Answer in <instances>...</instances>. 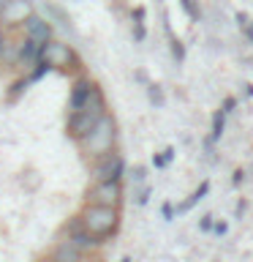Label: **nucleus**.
Returning a JSON list of instances; mask_svg holds the SVG:
<instances>
[{
  "instance_id": "f257e3e1",
  "label": "nucleus",
  "mask_w": 253,
  "mask_h": 262,
  "mask_svg": "<svg viewBox=\"0 0 253 262\" xmlns=\"http://www.w3.org/2000/svg\"><path fill=\"white\" fill-rule=\"evenodd\" d=\"M114 142H117V123H114V118L109 112H106L104 118L79 139L82 153H85L87 159H98V156L114 150Z\"/></svg>"
},
{
  "instance_id": "f03ea898",
  "label": "nucleus",
  "mask_w": 253,
  "mask_h": 262,
  "mask_svg": "<svg viewBox=\"0 0 253 262\" xmlns=\"http://www.w3.org/2000/svg\"><path fill=\"white\" fill-rule=\"evenodd\" d=\"M104 115H106V101H104L101 88H95V93L87 98V104L79 106V110H73V112L68 115V134L79 142V139L104 118Z\"/></svg>"
},
{
  "instance_id": "7ed1b4c3",
  "label": "nucleus",
  "mask_w": 253,
  "mask_h": 262,
  "mask_svg": "<svg viewBox=\"0 0 253 262\" xmlns=\"http://www.w3.org/2000/svg\"><path fill=\"white\" fill-rule=\"evenodd\" d=\"M79 221L95 237H101V241H104V237H109L114 229H117L120 213H117V208H109V205H93V202H87V208L79 213Z\"/></svg>"
},
{
  "instance_id": "20e7f679",
  "label": "nucleus",
  "mask_w": 253,
  "mask_h": 262,
  "mask_svg": "<svg viewBox=\"0 0 253 262\" xmlns=\"http://www.w3.org/2000/svg\"><path fill=\"white\" fill-rule=\"evenodd\" d=\"M41 63H46L49 69H71V66H77V55L63 41H44L41 44Z\"/></svg>"
},
{
  "instance_id": "39448f33",
  "label": "nucleus",
  "mask_w": 253,
  "mask_h": 262,
  "mask_svg": "<svg viewBox=\"0 0 253 262\" xmlns=\"http://www.w3.org/2000/svg\"><path fill=\"white\" fill-rule=\"evenodd\" d=\"M87 202L120 208V202H122V186H120V180H95V186L87 191Z\"/></svg>"
},
{
  "instance_id": "423d86ee",
  "label": "nucleus",
  "mask_w": 253,
  "mask_h": 262,
  "mask_svg": "<svg viewBox=\"0 0 253 262\" xmlns=\"http://www.w3.org/2000/svg\"><path fill=\"white\" fill-rule=\"evenodd\" d=\"M122 172H125V161H122L120 153H104L98 156L93 164V178L95 180H122Z\"/></svg>"
},
{
  "instance_id": "0eeeda50",
  "label": "nucleus",
  "mask_w": 253,
  "mask_h": 262,
  "mask_svg": "<svg viewBox=\"0 0 253 262\" xmlns=\"http://www.w3.org/2000/svg\"><path fill=\"white\" fill-rule=\"evenodd\" d=\"M65 235H68V241H73L82 251H95L98 246H101V237H95L93 232H90V229L79 221V216L65 227Z\"/></svg>"
},
{
  "instance_id": "6e6552de",
  "label": "nucleus",
  "mask_w": 253,
  "mask_h": 262,
  "mask_svg": "<svg viewBox=\"0 0 253 262\" xmlns=\"http://www.w3.org/2000/svg\"><path fill=\"white\" fill-rule=\"evenodd\" d=\"M41 63V41L24 36V41L19 44L16 49V66H22V69H33V66Z\"/></svg>"
},
{
  "instance_id": "1a4fd4ad",
  "label": "nucleus",
  "mask_w": 253,
  "mask_h": 262,
  "mask_svg": "<svg viewBox=\"0 0 253 262\" xmlns=\"http://www.w3.org/2000/svg\"><path fill=\"white\" fill-rule=\"evenodd\" d=\"M33 11H30V3L28 0H6L3 11H0V19L6 25H22Z\"/></svg>"
},
{
  "instance_id": "9d476101",
  "label": "nucleus",
  "mask_w": 253,
  "mask_h": 262,
  "mask_svg": "<svg viewBox=\"0 0 253 262\" xmlns=\"http://www.w3.org/2000/svg\"><path fill=\"white\" fill-rule=\"evenodd\" d=\"M95 82H90V79H77L73 82V88H71V98H68V110H79V106H85L87 104V98L95 93Z\"/></svg>"
},
{
  "instance_id": "9b49d317",
  "label": "nucleus",
  "mask_w": 253,
  "mask_h": 262,
  "mask_svg": "<svg viewBox=\"0 0 253 262\" xmlns=\"http://www.w3.org/2000/svg\"><path fill=\"white\" fill-rule=\"evenodd\" d=\"M22 25H24V36L36 38V41H41V44L52 38V28H49V22L41 19V16H36V14H30Z\"/></svg>"
},
{
  "instance_id": "f8f14e48",
  "label": "nucleus",
  "mask_w": 253,
  "mask_h": 262,
  "mask_svg": "<svg viewBox=\"0 0 253 262\" xmlns=\"http://www.w3.org/2000/svg\"><path fill=\"white\" fill-rule=\"evenodd\" d=\"M82 254H85V251H82L73 241H60V243L55 246L52 257L60 259V262H77V259H82Z\"/></svg>"
},
{
  "instance_id": "ddd939ff",
  "label": "nucleus",
  "mask_w": 253,
  "mask_h": 262,
  "mask_svg": "<svg viewBox=\"0 0 253 262\" xmlns=\"http://www.w3.org/2000/svg\"><path fill=\"white\" fill-rule=\"evenodd\" d=\"M223 128H226V112L218 110L215 115H212V137H210V142H218V139L223 137Z\"/></svg>"
},
{
  "instance_id": "4468645a",
  "label": "nucleus",
  "mask_w": 253,
  "mask_h": 262,
  "mask_svg": "<svg viewBox=\"0 0 253 262\" xmlns=\"http://www.w3.org/2000/svg\"><path fill=\"white\" fill-rule=\"evenodd\" d=\"M207 191H210V183H207V180H204V183H201V186H199V188H196V191H193V196H191V200L180 205V210H191L196 202H201V200H204V194H207Z\"/></svg>"
},
{
  "instance_id": "2eb2a0df",
  "label": "nucleus",
  "mask_w": 253,
  "mask_h": 262,
  "mask_svg": "<svg viewBox=\"0 0 253 262\" xmlns=\"http://www.w3.org/2000/svg\"><path fill=\"white\" fill-rule=\"evenodd\" d=\"M171 159H174V150H171V147H169V150H163V153H158V156H155V167H166V164L171 161Z\"/></svg>"
},
{
  "instance_id": "dca6fc26",
  "label": "nucleus",
  "mask_w": 253,
  "mask_h": 262,
  "mask_svg": "<svg viewBox=\"0 0 253 262\" xmlns=\"http://www.w3.org/2000/svg\"><path fill=\"white\" fill-rule=\"evenodd\" d=\"M183 8H185V11H188V14L193 16V19H199V16H201L199 6H196V0H183Z\"/></svg>"
},
{
  "instance_id": "f3484780",
  "label": "nucleus",
  "mask_w": 253,
  "mask_h": 262,
  "mask_svg": "<svg viewBox=\"0 0 253 262\" xmlns=\"http://www.w3.org/2000/svg\"><path fill=\"white\" fill-rule=\"evenodd\" d=\"M6 52H8V38H6V33L0 30V57H6Z\"/></svg>"
},
{
  "instance_id": "a211bd4d",
  "label": "nucleus",
  "mask_w": 253,
  "mask_h": 262,
  "mask_svg": "<svg viewBox=\"0 0 253 262\" xmlns=\"http://www.w3.org/2000/svg\"><path fill=\"white\" fill-rule=\"evenodd\" d=\"M199 227H201V232H210V229H212V216H204L199 221Z\"/></svg>"
},
{
  "instance_id": "6ab92c4d",
  "label": "nucleus",
  "mask_w": 253,
  "mask_h": 262,
  "mask_svg": "<svg viewBox=\"0 0 253 262\" xmlns=\"http://www.w3.org/2000/svg\"><path fill=\"white\" fill-rule=\"evenodd\" d=\"M234 106H237V98H226V101H223V112L229 115V112L234 110Z\"/></svg>"
},
{
  "instance_id": "aec40b11",
  "label": "nucleus",
  "mask_w": 253,
  "mask_h": 262,
  "mask_svg": "<svg viewBox=\"0 0 253 262\" xmlns=\"http://www.w3.org/2000/svg\"><path fill=\"white\" fill-rule=\"evenodd\" d=\"M242 178H245V172H242V169H237V172H234V178H232V186H240V183H242Z\"/></svg>"
},
{
  "instance_id": "412c9836",
  "label": "nucleus",
  "mask_w": 253,
  "mask_h": 262,
  "mask_svg": "<svg viewBox=\"0 0 253 262\" xmlns=\"http://www.w3.org/2000/svg\"><path fill=\"white\" fill-rule=\"evenodd\" d=\"M242 30H245V36H248V38L253 41V22H250V19H248V22L242 25Z\"/></svg>"
},
{
  "instance_id": "4be33fe9",
  "label": "nucleus",
  "mask_w": 253,
  "mask_h": 262,
  "mask_svg": "<svg viewBox=\"0 0 253 262\" xmlns=\"http://www.w3.org/2000/svg\"><path fill=\"white\" fill-rule=\"evenodd\" d=\"M212 229H215L218 235H226V229H229V224H212Z\"/></svg>"
},
{
  "instance_id": "5701e85b",
  "label": "nucleus",
  "mask_w": 253,
  "mask_h": 262,
  "mask_svg": "<svg viewBox=\"0 0 253 262\" xmlns=\"http://www.w3.org/2000/svg\"><path fill=\"white\" fill-rule=\"evenodd\" d=\"M142 178H144V169L136 167V169H134V180H142Z\"/></svg>"
},
{
  "instance_id": "b1692460",
  "label": "nucleus",
  "mask_w": 253,
  "mask_h": 262,
  "mask_svg": "<svg viewBox=\"0 0 253 262\" xmlns=\"http://www.w3.org/2000/svg\"><path fill=\"white\" fill-rule=\"evenodd\" d=\"M163 216H166V219H171V216H174V210H171V205H163Z\"/></svg>"
},
{
  "instance_id": "393cba45",
  "label": "nucleus",
  "mask_w": 253,
  "mask_h": 262,
  "mask_svg": "<svg viewBox=\"0 0 253 262\" xmlns=\"http://www.w3.org/2000/svg\"><path fill=\"white\" fill-rule=\"evenodd\" d=\"M3 6H6V0H0V11H3Z\"/></svg>"
}]
</instances>
